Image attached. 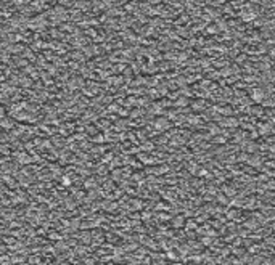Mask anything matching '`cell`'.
<instances>
[{"mask_svg":"<svg viewBox=\"0 0 275 265\" xmlns=\"http://www.w3.org/2000/svg\"><path fill=\"white\" fill-rule=\"evenodd\" d=\"M253 98H254L256 101H261L262 98H264V93H262V90H254V92H253Z\"/></svg>","mask_w":275,"mask_h":265,"instance_id":"1","label":"cell"}]
</instances>
